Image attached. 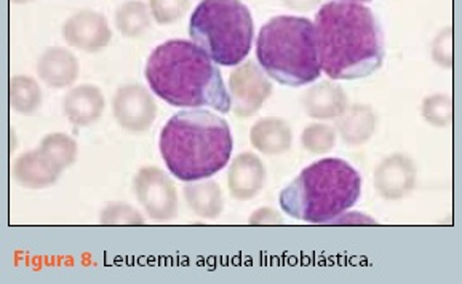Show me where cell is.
I'll return each mask as SVG.
<instances>
[{
	"mask_svg": "<svg viewBox=\"0 0 462 284\" xmlns=\"http://www.w3.org/2000/svg\"><path fill=\"white\" fill-rule=\"evenodd\" d=\"M322 70L333 80H357L383 66L384 34L372 10L357 2H328L316 14Z\"/></svg>",
	"mask_w": 462,
	"mask_h": 284,
	"instance_id": "6da1fadb",
	"label": "cell"
},
{
	"mask_svg": "<svg viewBox=\"0 0 462 284\" xmlns=\"http://www.w3.org/2000/svg\"><path fill=\"white\" fill-rule=\"evenodd\" d=\"M144 74L155 95L175 107L231 111L221 72L194 42L175 39L162 43L149 56Z\"/></svg>",
	"mask_w": 462,
	"mask_h": 284,
	"instance_id": "7a4b0ae2",
	"label": "cell"
},
{
	"mask_svg": "<svg viewBox=\"0 0 462 284\" xmlns=\"http://www.w3.org/2000/svg\"><path fill=\"white\" fill-rule=\"evenodd\" d=\"M162 159L176 179H208L231 160L234 139L225 118L200 109L181 111L161 133Z\"/></svg>",
	"mask_w": 462,
	"mask_h": 284,
	"instance_id": "3957f363",
	"label": "cell"
},
{
	"mask_svg": "<svg viewBox=\"0 0 462 284\" xmlns=\"http://www.w3.org/2000/svg\"><path fill=\"white\" fill-rule=\"evenodd\" d=\"M362 195V176L341 159H322L283 188L281 206L290 217L327 224L352 208Z\"/></svg>",
	"mask_w": 462,
	"mask_h": 284,
	"instance_id": "277c9868",
	"label": "cell"
},
{
	"mask_svg": "<svg viewBox=\"0 0 462 284\" xmlns=\"http://www.w3.org/2000/svg\"><path fill=\"white\" fill-rule=\"evenodd\" d=\"M261 68L287 87L312 84L322 74L316 26L301 16H275L261 28L256 43Z\"/></svg>",
	"mask_w": 462,
	"mask_h": 284,
	"instance_id": "5b68a950",
	"label": "cell"
},
{
	"mask_svg": "<svg viewBox=\"0 0 462 284\" xmlns=\"http://www.w3.org/2000/svg\"><path fill=\"white\" fill-rule=\"evenodd\" d=\"M253 32L252 14L242 0H202L190 16V39L226 68L245 60Z\"/></svg>",
	"mask_w": 462,
	"mask_h": 284,
	"instance_id": "8992f818",
	"label": "cell"
},
{
	"mask_svg": "<svg viewBox=\"0 0 462 284\" xmlns=\"http://www.w3.org/2000/svg\"><path fill=\"white\" fill-rule=\"evenodd\" d=\"M134 194L154 221H171L178 213V194L175 184L165 171L146 167L138 171L134 179Z\"/></svg>",
	"mask_w": 462,
	"mask_h": 284,
	"instance_id": "52a82bcc",
	"label": "cell"
},
{
	"mask_svg": "<svg viewBox=\"0 0 462 284\" xmlns=\"http://www.w3.org/2000/svg\"><path fill=\"white\" fill-rule=\"evenodd\" d=\"M232 111L238 118H250L261 111L267 97L273 95V85L264 70L254 61L238 64L229 78Z\"/></svg>",
	"mask_w": 462,
	"mask_h": 284,
	"instance_id": "ba28073f",
	"label": "cell"
},
{
	"mask_svg": "<svg viewBox=\"0 0 462 284\" xmlns=\"http://www.w3.org/2000/svg\"><path fill=\"white\" fill-rule=\"evenodd\" d=\"M114 117L124 130L144 133L157 117L154 97L141 85H125L113 99Z\"/></svg>",
	"mask_w": 462,
	"mask_h": 284,
	"instance_id": "9c48e42d",
	"label": "cell"
},
{
	"mask_svg": "<svg viewBox=\"0 0 462 284\" xmlns=\"http://www.w3.org/2000/svg\"><path fill=\"white\" fill-rule=\"evenodd\" d=\"M416 186L413 160L403 153H393L379 163L374 171V188L385 200H400Z\"/></svg>",
	"mask_w": 462,
	"mask_h": 284,
	"instance_id": "30bf717a",
	"label": "cell"
},
{
	"mask_svg": "<svg viewBox=\"0 0 462 284\" xmlns=\"http://www.w3.org/2000/svg\"><path fill=\"white\" fill-rule=\"evenodd\" d=\"M63 37L66 42L79 50L95 53L111 42V29L107 20L97 12H79L64 23Z\"/></svg>",
	"mask_w": 462,
	"mask_h": 284,
	"instance_id": "8fae6325",
	"label": "cell"
},
{
	"mask_svg": "<svg viewBox=\"0 0 462 284\" xmlns=\"http://www.w3.org/2000/svg\"><path fill=\"white\" fill-rule=\"evenodd\" d=\"M266 169L254 153H238L227 171V186L236 200H252L264 188Z\"/></svg>",
	"mask_w": 462,
	"mask_h": 284,
	"instance_id": "7c38bea8",
	"label": "cell"
},
{
	"mask_svg": "<svg viewBox=\"0 0 462 284\" xmlns=\"http://www.w3.org/2000/svg\"><path fill=\"white\" fill-rule=\"evenodd\" d=\"M103 93L95 85H80L64 96L63 112L70 124L88 126L95 124L105 112Z\"/></svg>",
	"mask_w": 462,
	"mask_h": 284,
	"instance_id": "4fadbf2b",
	"label": "cell"
},
{
	"mask_svg": "<svg viewBox=\"0 0 462 284\" xmlns=\"http://www.w3.org/2000/svg\"><path fill=\"white\" fill-rule=\"evenodd\" d=\"M302 105L309 117L331 120L343 115L349 105L341 85L322 82L306 91L302 97Z\"/></svg>",
	"mask_w": 462,
	"mask_h": 284,
	"instance_id": "5bb4252c",
	"label": "cell"
},
{
	"mask_svg": "<svg viewBox=\"0 0 462 284\" xmlns=\"http://www.w3.org/2000/svg\"><path fill=\"white\" fill-rule=\"evenodd\" d=\"M37 74L51 88H66L79 77L78 58L61 47L49 49L37 63Z\"/></svg>",
	"mask_w": 462,
	"mask_h": 284,
	"instance_id": "9a60e30c",
	"label": "cell"
},
{
	"mask_svg": "<svg viewBox=\"0 0 462 284\" xmlns=\"http://www.w3.org/2000/svg\"><path fill=\"white\" fill-rule=\"evenodd\" d=\"M14 179L26 188H45L53 186L60 171L39 149L22 153L14 161Z\"/></svg>",
	"mask_w": 462,
	"mask_h": 284,
	"instance_id": "2e32d148",
	"label": "cell"
},
{
	"mask_svg": "<svg viewBox=\"0 0 462 284\" xmlns=\"http://www.w3.org/2000/svg\"><path fill=\"white\" fill-rule=\"evenodd\" d=\"M250 141L258 152L264 155H281L291 147L293 133L283 118H261L253 125Z\"/></svg>",
	"mask_w": 462,
	"mask_h": 284,
	"instance_id": "e0dca14e",
	"label": "cell"
},
{
	"mask_svg": "<svg viewBox=\"0 0 462 284\" xmlns=\"http://www.w3.org/2000/svg\"><path fill=\"white\" fill-rule=\"evenodd\" d=\"M337 128L346 146H362L374 134L376 114L370 105H352L337 117Z\"/></svg>",
	"mask_w": 462,
	"mask_h": 284,
	"instance_id": "ac0fdd59",
	"label": "cell"
},
{
	"mask_svg": "<svg viewBox=\"0 0 462 284\" xmlns=\"http://www.w3.org/2000/svg\"><path fill=\"white\" fill-rule=\"evenodd\" d=\"M184 198L199 217L217 219L225 209V198L221 188L215 180H194L184 188Z\"/></svg>",
	"mask_w": 462,
	"mask_h": 284,
	"instance_id": "d6986e66",
	"label": "cell"
},
{
	"mask_svg": "<svg viewBox=\"0 0 462 284\" xmlns=\"http://www.w3.org/2000/svg\"><path fill=\"white\" fill-rule=\"evenodd\" d=\"M10 105L23 115H32L42 105V91L34 78L14 77L10 80Z\"/></svg>",
	"mask_w": 462,
	"mask_h": 284,
	"instance_id": "ffe728a7",
	"label": "cell"
},
{
	"mask_svg": "<svg viewBox=\"0 0 462 284\" xmlns=\"http://www.w3.org/2000/svg\"><path fill=\"white\" fill-rule=\"evenodd\" d=\"M39 151L53 163L60 173L69 168L78 157V144L76 141L63 134V133H51L45 136L39 146Z\"/></svg>",
	"mask_w": 462,
	"mask_h": 284,
	"instance_id": "44dd1931",
	"label": "cell"
},
{
	"mask_svg": "<svg viewBox=\"0 0 462 284\" xmlns=\"http://www.w3.org/2000/svg\"><path fill=\"white\" fill-rule=\"evenodd\" d=\"M116 24L120 32L130 39L144 34L151 24L146 5L140 0L126 2L116 14Z\"/></svg>",
	"mask_w": 462,
	"mask_h": 284,
	"instance_id": "7402d4cb",
	"label": "cell"
},
{
	"mask_svg": "<svg viewBox=\"0 0 462 284\" xmlns=\"http://www.w3.org/2000/svg\"><path fill=\"white\" fill-rule=\"evenodd\" d=\"M302 147L310 153H327L337 144L335 130L323 124L306 126L301 134Z\"/></svg>",
	"mask_w": 462,
	"mask_h": 284,
	"instance_id": "603a6c76",
	"label": "cell"
},
{
	"mask_svg": "<svg viewBox=\"0 0 462 284\" xmlns=\"http://www.w3.org/2000/svg\"><path fill=\"white\" fill-rule=\"evenodd\" d=\"M422 117L437 128H445L453 118V103L447 95H432L422 103Z\"/></svg>",
	"mask_w": 462,
	"mask_h": 284,
	"instance_id": "cb8c5ba5",
	"label": "cell"
},
{
	"mask_svg": "<svg viewBox=\"0 0 462 284\" xmlns=\"http://www.w3.org/2000/svg\"><path fill=\"white\" fill-rule=\"evenodd\" d=\"M101 224H107V225H141L144 224L143 215L132 208L126 203H111L107 208L101 213Z\"/></svg>",
	"mask_w": 462,
	"mask_h": 284,
	"instance_id": "d4e9b609",
	"label": "cell"
},
{
	"mask_svg": "<svg viewBox=\"0 0 462 284\" xmlns=\"http://www.w3.org/2000/svg\"><path fill=\"white\" fill-rule=\"evenodd\" d=\"M189 0H149V5L159 24H170L180 20L189 8Z\"/></svg>",
	"mask_w": 462,
	"mask_h": 284,
	"instance_id": "484cf974",
	"label": "cell"
},
{
	"mask_svg": "<svg viewBox=\"0 0 462 284\" xmlns=\"http://www.w3.org/2000/svg\"><path fill=\"white\" fill-rule=\"evenodd\" d=\"M451 31L445 29L439 37H435L432 56L435 63L440 64L443 68H451L453 58H451Z\"/></svg>",
	"mask_w": 462,
	"mask_h": 284,
	"instance_id": "4316f807",
	"label": "cell"
},
{
	"mask_svg": "<svg viewBox=\"0 0 462 284\" xmlns=\"http://www.w3.org/2000/svg\"><path fill=\"white\" fill-rule=\"evenodd\" d=\"M282 222H283L282 215L273 208L258 209L250 217L252 225H273V224H282Z\"/></svg>",
	"mask_w": 462,
	"mask_h": 284,
	"instance_id": "83f0119b",
	"label": "cell"
},
{
	"mask_svg": "<svg viewBox=\"0 0 462 284\" xmlns=\"http://www.w3.org/2000/svg\"><path fill=\"white\" fill-rule=\"evenodd\" d=\"M288 7L298 8V10H310L316 7L319 0H285Z\"/></svg>",
	"mask_w": 462,
	"mask_h": 284,
	"instance_id": "f1b7e54d",
	"label": "cell"
},
{
	"mask_svg": "<svg viewBox=\"0 0 462 284\" xmlns=\"http://www.w3.org/2000/svg\"><path fill=\"white\" fill-rule=\"evenodd\" d=\"M14 4H26V2H31V0H12Z\"/></svg>",
	"mask_w": 462,
	"mask_h": 284,
	"instance_id": "f546056e",
	"label": "cell"
},
{
	"mask_svg": "<svg viewBox=\"0 0 462 284\" xmlns=\"http://www.w3.org/2000/svg\"><path fill=\"white\" fill-rule=\"evenodd\" d=\"M347 2V0H346ZM354 2H370V0H354Z\"/></svg>",
	"mask_w": 462,
	"mask_h": 284,
	"instance_id": "4dcf8cb0",
	"label": "cell"
}]
</instances>
